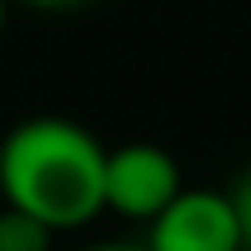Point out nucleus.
<instances>
[{"instance_id": "f257e3e1", "label": "nucleus", "mask_w": 251, "mask_h": 251, "mask_svg": "<svg viewBox=\"0 0 251 251\" xmlns=\"http://www.w3.org/2000/svg\"><path fill=\"white\" fill-rule=\"evenodd\" d=\"M104 156L100 138L76 119L38 114L0 138V195L5 209L38 218L52 232L85 227L104 213Z\"/></svg>"}, {"instance_id": "f03ea898", "label": "nucleus", "mask_w": 251, "mask_h": 251, "mask_svg": "<svg viewBox=\"0 0 251 251\" xmlns=\"http://www.w3.org/2000/svg\"><path fill=\"white\" fill-rule=\"evenodd\" d=\"M180 190V161L156 142H124L104 156V209L133 223H152Z\"/></svg>"}, {"instance_id": "7ed1b4c3", "label": "nucleus", "mask_w": 251, "mask_h": 251, "mask_svg": "<svg viewBox=\"0 0 251 251\" xmlns=\"http://www.w3.org/2000/svg\"><path fill=\"white\" fill-rule=\"evenodd\" d=\"M147 251H237V218L223 190H180L147 223Z\"/></svg>"}, {"instance_id": "20e7f679", "label": "nucleus", "mask_w": 251, "mask_h": 251, "mask_svg": "<svg viewBox=\"0 0 251 251\" xmlns=\"http://www.w3.org/2000/svg\"><path fill=\"white\" fill-rule=\"evenodd\" d=\"M52 227L19 209H0V251H52Z\"/></svg>"}, {"instance_id": "39448f33", "label": "nucleus", "mask_w": 251, "mask_h": 251, "mask_svg": "<svg viewBox=\"0 0 251 251\" xmlns=\"http://www.w3.org/2000/svg\"><path fill=\"white\" fill-rule=\"evenodd\" d=\"M227 195V204H232V218H237V237H242V247L251 251V166L242 171L237 180H232V190H223Z\"/></svg>"}, {"instance_id": "423d86ee", "label": "nucleus", "mask_w": 251, "mask_h": 251, "mask_svg": "<svg viewBox=\"0 0 251 251\" xmlns=\"http://www.w3.org/2000/svg\"><path fill=\"white\" fill-rule=\"evenodd\" d=\"M10 5H28V10H43V14H71V10L95 5V0H10Z\"/></svg>"}, {"instance_id": "0eeeda50", "label": "nucleus", "mask_w": 251, "mask_h": 251, "mask_svg": "<svg viewBox=\"0 0 251 251\" xmlns=\"http://www.w3.org/2000/svg\"><path fill=\"white\" fill-rule=\"evenodd\" d=\"M81 251H147L138 242H100V247H81Z\"/></svg>"}, {"instance_id": "6e6552de", "label": "nucleus", "mask_w": 251, "mask_h": 251, "mask_svg": "<svg viewBox=\"0 0 251 251\" xmlns=\"http://www.w3.org/2000/svg\"><path fill=\"white\" fill-rule=\"evenodd\" d=\"M5 19H10V0H0V33H5Z\"/></svg>"}, {"instance_id": "1a4fd4ad", "label": "nucleus", "mask_w": 251, "mask_h": 251, "mask_svg": "<svg viewBox=\"0 0 251 251\" xmlns=\"http://www.w3.org/2000/svg\"><path fill=\"white\" fill-rule=\"evenodd\" d=\"M237 251H247V247H237Z\"/></svg>"}]
</instances>
